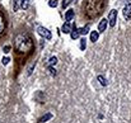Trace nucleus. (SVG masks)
Segmentation results:
<instances>
[{
    "instance_id": "nucleus-21",
    "label": "nucleus",
    "mask_w": 131,
    "mask_h": 123,
    "mask_svg": "<svg viewBox=\"0 0 131 123\" xmlns=\"http://www.w3.org/2000/svg\"><path fill=\"white\" fill-rule=\"evenodd\" d=\"M3 51H4V53H9L10 52V46H4L3 47Z\"/></svg>"
},
{
    "instance_id": "nucleus-4",
    "label": "nucleus",
    "mask_w": 131,
    "mask_h": 123,
    "mask_svg": "<svg viewBox=\"0 0 131 123\" xmlns=\"http://www.w3.org/2000/svg\"><path fill=\"white\" fill-rule=\"evenodd\" d=\"M107 24H108V19L103 18V19L99 22V24H98V32H99V33L104 32V31H106V28H107Z\"/></svg>"
},
{
    "instance_id": "nucleus-23",
    "label": "nucleus",
    "mask_w": 131,
    "mask_h": 123,
    "mask_svg": "<svg viewBox=\"0 0 131 123\" xmlns=\"http://www.w3.org/2000/svg\"><path fill=\"white\" fill-rule=\"evenodd\" d=\"M126 1H127V3H130V1H131V0H126Z\"/></svg>"
},
{
    "instance_id": "nucleus-14",
    "label": "nucleus",
    "mask_w": 131,
    "mask_h": 123,
    "mask_svg": "<svg viewBox=\"0 0 131 123\" xmlns=\"http://www.w3.org/2000/svg\"><path fill=\"white\" fill-rule=\"evenodd\" d=\"M78 31H79L80 34H87V33L89 32V26H85V27H83V28H80V29H78Z\"/></svg>"
},
{
    "instance_id": "nucleus-10",
    "label": "nucleus",
    "mask_w": 131,
    "mask_h": 123,
    "mask_svg": "<svg viewBox=\"0 0 131 123\" xmlns=\"http://www.w3.org/2000/svg\"><path fill=\"white\" fill-rule=\"evenodd\" d=\"M70 36H71V39H78L79 38V36H80V33H79V31L76 29V27L71 31V33H70Z\"/></svg>"
},
{
    "instance_id": "nucleus-5",
    "label": "nucleus",
    "mask_w": 131,
    "mask_h": 123,
    "mask_svg": "<svg viewBox=\"0 0 131 123\" xmlns=\"http://www.w3.org/2000/svg\"><path fill=\"white\" fill-rule=\"evenodd\" d=\"M124 17L129 20L130 17H131V3H127L124 8Z\"/></svg>"
},
{
    "instance_id": "nucleus-15",
    "label": "nucleus",
    "mask_w": 131,
    "mask_h": 123,
    "mask_svg": "<svg viewBox=\"0 0 131 123\" xmlns=\"http://www.w3.org/2000/svg\"><path fill=\"white\" fill-rule=\"evenodd\" d=\"M85 48H87V39L85 38H82L80 39V50L82 51H85Z\"/></svg>"
},
{
    "instance_id": "nucleus-17",
    "label": "nucleus",
    "mask_w": 131,
    "mask_h": 123,
    "mask_svg": "<svg viewBox=\"0 0 131 123\" xmlns=\"http://www.w3.org/2000/svg\"><path fill=\"white\" fill-rule=\"evenodd\" d=\"M20 6H22V0H15V3H14V10H18Z\"/></svg>"
},
{
    "instance_id": "nucleus-22",
    "label": "nucleus",
    "mask_w": 131,
    "mask_h": 123,
    "mask_svg": "<svg viewBox=\"0 0 131 123\" xmlns=\"http://www.w3.org/2000/svg\"><path fill=\"white\" fill-rule=\"evenodd\" d=\"M9 62H10V59H9V57H4V59H3V63H4V65H8Z\"/></svg>"
},
{
    "instance_id": "nucleus-6",
    "label": "nucleus",
    "mask_w": 131,
    "mask_h": 123,
    "mask_svg": "<svg viewBox=\"0 0 131 123\" xmlns=\"http://www.w3.org/2000/svg\"><path fill=\"white\" fill-rule=\"evenodd\" d=\"M61 31H62V33H65V34L71 33V26H70L69 22H65L64 26H62V28H61Z\"/></svg>"
},
{
    "instance_id": "nucleus-20",
    "label": "nucleus",
    "mask_w": 131,
    "mask_h": 123,
    "mask_svg": "<svg viewBox=\"0 0 131 123\" xmlns=\"http://www.w3.org/2000/svg\"><path fill=\"white\" fill-rule=\"evenodd\" d=\"M70 3H71V0H64V3H62V8H66Z\"/></svg>"
},
{
    "instance_id": "nucleus-16",
    "label": "nucleus",
    "mask_w": 131,
    "mask_h": 123,
    "mask_svg": "<svg viewBox=\"0 0 131 123\" xmlns=\"http://www.w3.org/2000/svg\"><path fill=\"white\" fill-rule=\"evenodd\" d=\"M28 5H29V0H22V9H27L28 8Z\"/></svg>"
},
{
    "instance_id": "nucleus-3",
    "label": "nucleus",
    "mask_w": 131,
    "mask_h": 123,
    "mask_svg": "<svg viewBox=\"0 0 131 123\" xmlns=\"http://www.w3.org/2000/svg\"><path fill=\"white\" fill-rule=\"evenodd\" d=\"M116 22H117V10L112 9L110 14H108V26L113 28L116 26Z\"/></svg>"
},
{
    "instance_id": "nucleus-7",
    "label": "nucleus",
    "mask_w": 131,
    "mask_h": 123,
    "mask_svg": "<svg viewBox=\"0 0 131 123\" xmlns=\"http://www.w3.org/2000/svg\"><path fill=\"white\" fill-rule=\"evenodd\" d=\"M74 15H75V13H74L73 9L66 10V13H65V20H66V22H70V20L74 18Z\"/></svg>"
},
{
    "instance_id": "nucleus-13",
    "label": "nucleus",
    "mask_w": 131,
    "mask_h": 123,
    "mask_svg": "<svg viewBox=\"0 0 131 123\" xmlns=\"http://www.w3.org/2000/svg\"><path fill=\"white\" fill-rule=\"evenodd\" d=\"M56 63H57V57H56V56H52V57L48 60V62H47V66H53Z\"/></svg>"
},
{
    "instance_id": "nucleus-9",
    "label": "nucleus",
    "mask_w": 131,
    "mask_h": 123,
    "mask_svg": "<svg viewBox=\"0 0 131 123\" xmlns=\"http://www.w3.org/2000/svg\"><path fill=\"white\" fill-rule=\"evenodd\" d=\"M98 38H99V32L93 31V32L90 33V41H92V42H97Z\"/></svg>"
},
{
    "instance_id": "nucleus-8",
    "label": "nucleus",
    "mask_w": 131,
    "mask_h": 123,
    "mask_svg": "<svg viewBox=\"0 0 131 123\" xmlns=\"http://www.w3.org/2000/svg\"><path fill=\"white\" fill-rule=\"evenodd\" d=\"M5 29V19H4V15L0 13V34L4 32Z\"/></svg>"
},
{
    "instance_id": "nucleus-12",
    "label": "nucleus",
    "mask_w": 131,
    "mask_h": 123,
    "mask_svg": "<svg viewBox=\"0 0 131 123\" xmlns=\"http://www.w3.org/2000/svg\"><path fill=\"white\" fill-rule=\"evenodd\" d=\"M97 80L101 83L102 86H106V85H107V80H106V77H104L103 75H98V76H97Z\"/></svg>"
},
{
    "instance_id": "nucleus-18",
    "label": "nucleus",
    "mask_w": 131,
    "mask_h": 123,
    "mask_svg": "<svg viewBox=\"0 0 131 123\" xmlns=\"http://www.w3.org/2000/svg\"><path fill=\"white\" fill-rule=\"evenodd\" d=\"M48 5H50L51 8H56V6H57V0H50V1H48Z\"/></svg>"
},
{
    "instance_id": "nucleus-1",
    "label": "nucleus",
    "mask_w": 131,
    "mask_h": 123,
    "mask_svg": "<svg viewBox=\"0 0 131 123\" xmlns=\"http://www.w3.org/2000/svg\"><path fill=\"white\" fill-rule=\"evenodd\" d=\"M15 50L20 53H27L33 50V39L31 38L28 33H20L14 39Z\"/></svg>"
},
{
    "instance_id": "nucleus-19",
    "label": "nucleus",
    "mask_w": 131,
    "mask_h": 123,
    "mask_svg": "<svg viewBox=\"0 0 131 123\" xmlns=\"http://www.w3.org/2000/svg\"><path fill=\"white\" fill-rule=\"evenodd\" d=\"M47 67H48V71H50V74H51L52 76H55V75H56V70L53 69L52 66H47Z\"/></svg>"
},
{
    "instance_id": "nucleus-11",
    "label": "nucleus",
    "mask_w": 131,
    "mask_h": 123,
    "mask_svg": "<svg viewBox=\"0 0 131 123\" xmlns=\"http://www.w3.org/2000/svg\"><path fill=\"white\" fill-rule=\"evenodd\" d=\"M51 118H52V114H51V113H47V114H45L43 117H41V118L38 119V122H40V123H43V122H47V121H50Z\"/></svg>"
},
{
    "instance_id": "nucleus-2",
    "label": "nucleus",
    "mask_w": 131,
    "mask_h": 123,
    "mask_svg": "<svg viewBox=\"0 0 131 123\" xmlns=\"http://www.w3.org/2000/svg\"><path fill=\"white\" fill-rule=\"evenodd\" d=\"M37 33H38V34H40L41 37L46 38V39H51V38H52L51 32H50L47 28H45V27H41V26H38V27H37Z\"/></svg>"
}]
</instances>
